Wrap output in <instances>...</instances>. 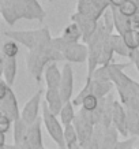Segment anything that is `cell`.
Segmentation results:
<instances>
[{"instance_id": "obj_1", "label": "cell", "mask_w": 139, "mask_h": 149, "mask_svg": "<svg viewBox=\"0 0 139 149\" xmlns=\"http://www.w3.org/2000/svg\"><path fill=\"white\" fill-rule=\"evenodd\" d=\"M1 13L10 25H12L21 17L36 19H42L45 17L36 0H1Z\"/></svg>"}, {"instance_id": "obj_2", "label": "cell", "mask_w": 139, "mask_h": 149, "mask_svg": "<svg viewBox=\"0 0 139 149\" xmlns=\"http://www.w3.org/2000/svg\"><path fill=\"white\" fill-rule=\"evenodd\" d=\"M44 120H45V125H46V129L49 130L50 136H52V138H53L55 141H57L59 145H60L62 148H64V145H63V133H62V129H60V126H59L57 120L55 119L53 113L48 111L46 105H44Z\"/></svg>"}, {"instance_id": "obj_3", "label": "cell", "mask_w": 139, "mask_h": 149, "mask_svg": "<svg viewBox=\"0 0 139 149\" xmlns=\"http://www.w3.org/2000/svg\"><path fill=\"white\" fill-rule=\"evenodd\" d=\"M60 96L63 101H68L70 96L72 93V71L70 64H66L63 71V77H62V82H60Z\"/></svg>"}, {"instance_id": "obj_4", "label": "cell", "mask_w": 139, "mask_h": 149, "mask_svg": "<svg viewBox=\"0 0 139 149\" xmlns=\"http://www.w3.org/2000/svg\"><path fill=\"white\" fill-rule=\"evenodd\" d=\"M1 113H4L11 119V118L18 116V108H17V103H15V97H14L11 89L8 91L7 96L1 100Z\"/></svg>"}, {"instance_id": "obj_5", "label": "cell", "mask_w": 139, "mask_h": 149, "mask_svg": "<svg viewBox=\"0 0 139 149\" xmlns=\"http://www.w3.org/2000/svg\"><path fill=\"white\" fill-rule=\"evenodd\" d=\"M1 68H3V75L6 77V81L10 85H12L14 77H15V71H17V62L15 58H1Z\"/></svg>"}, {"instance_id": "obj_6", "label": "cell", "mask_w": 139, "mask_h": 149, "mask_svg": "<svg viewBox=\"0 0 139 149\" xmlns=\"http://www.w3.org/2000/svg\"><path fill=\"white\" fill-rule=\"evenodd\" d=\"M66 58L74 62H83L86 58V49L83 45H76V44H68L66 47Z\"/></svg>"}, {"instance_id": "obj_7", "label": "cell", "mask_w": 139, "mask_h": 149, "mask_svg": "<svg viewBox=\"0 0 139 149\" xmlns=\"http://www.w3.org/2000/svg\"><path fill=\"white\" fill-rule=\"evenodd\" d=\"M45 78H46V84L49 89H57L62 82V75L59 72L56 64L52 63L49 67L45 70Z\"/></svg>"}, {"instance_id": "obj_8", "label": "cell", "mask_w": 139, "mask_h": 149, "mask_svg": "<svg viewBox=\"0 0 139 149\" xmlns=\"http://www.w3.org/2000/svg\"><path fill=\"white\" fill-rule=\"evenodd\" d=\"M40 96H41V92H38V93L27 103L26 107H25V111H23V120H26L27 123H32L33 120H34V118H36Z\"/></svg>"}, {"instance_id": "obj_9", "label": "cell", "mask_w": 139, "mask_h": 149, "mask_svg": "<svg viewBox=\"0 0 139 149\" xmlns=\"http://www.w3.org/2000/svg\"><path fill=\"white\" fill-rule=\"evenodd\" d=\"M46 101H49L50 112L57 113V111L60 109V101H63L59 89H49L46 93Z\"/></svg>"}, {"instance_id": "obj_10", "label": "cell", "mask_w": 139, "mask_h": 149, "mask_svg": "<svg viewBox=\"0 0 139 149\" xmlns=\"http://www.w3.org/2000/svg\"><path fill=\"white\" fill-rule=\"evenodd\" d=\"M120 14L123 17H126V18H134L136 14H139V8L138 6L134 3V0H127L124 4L121 6L120 8H119Z\"/></svg>"}, {"instance_id": "obj_11", "label": "cell", "mask_w": 139, "mask_h": 149, "mask_svg": "<svg viewBox=\"0 0 139 149\" xmlns=\"http://www.w3.org/2000/svg\"><path fill=\"white\" fill-rule=\"evenodd\" d=\"M123 40L126 42L130 51H136L139 48V33H135L132 30H128L126 34H123Z\"/></svg>"}, {"instance_id": "obj_12", "label": "cell", "mask_w": 139, "mask_h": 149, "mask_svg": "<svg viewBox=\"0 0 139 149\" xmlns=\"http://www.w3.org/2000/svg\"><path fill=\"white\" fill-rule=\"evenodd\" d=\"M81 33H79V26L78 25H70V26L64 30L63 38L68 44H75V41L79 38Z\"/></svg>"}, {"instance_id": "obj_13", "label": "cell", "mask_w": 139, "mask_h": 149, "mask_svg": "<svg viewBox=\"0 0 139 149\" xmlns=\"http://www.w3.org/2000/svg\"><path fill=\"white\" fill-rule=\"evenodd\" d=\"M18 51H19L18 44L15 41H8V42H6L3 45V54L7 58H15L17 54H18Z\"/></svg>"}, {"instance_id": "obj_14", "label": "cell", "mask_w": 139, "mask_h": 149, "mask_svg": "<svg viewBox=\"0 0 139 149\" xmlns=\"http://www.w3.org/2000/svg\"><path fill=\"white\" fill-rule=\"evenodd\" d=\"M83 107H85L86 111H94L95 108H97V105H98V99H97V96L93 95V93H90V95H87L83 99Z\"/></svg>"}, {"instance_id": "obj_15", "label": "cell", "mask_w": 139, "mask_h": 149, "mask_svg": "<svg viewBox=\"0 0 139 149\" xmlns=\"http://www.w3.org/2000/svg\"><path fill=\"white\" fill-rule=\"evenodd\" d=\"M62 119H63L64 125H70L71 120L74 119V112H72V107L71 104H66L63 108H62Z\"/></svg>"}, {"instance_id": "obj_16", "label": "cell", "mask_w": 139, "mask_h": 149, "mask_svg": "<svg viewBox=\"0 0 139 149\" xmlns=\"http://www.w3.org/2000/svg\"><path fill=\"white\" fill-rule=\"evenodd\" d=\"M10 123H11V119L7 115L1 113V116H0V130H1V134H4L6 131L10 129Z\"/></svg>"}, {"instance_id": "obj_17", "label": "cell", "mask_w": 139, "mask_h": 149, "mask_svg": "<svg viewBox=\"0 0 139 149\" xmlns=\"http://www.w3.org/2000/svg\"><path fill=\"white\" fill-rule=\"evenodd\" d=\"M127 0H109V3L112 4V7H116V8H120L121 6L126 3Z\"/></svg>"}, {"instance_id": "obj_18", "label": "cell", "mask_w": 139, "mask_h": 149, "mask_svg": "<svg viewBox=\"0 0 139 149\" xmlns=\"http://www.w3.org/2000/svg\"><path fill=\"white\" fill-rule=\"evenodd\" d=\"M49 1H55V0H49Z\"/></svg>"}]
</instances>
